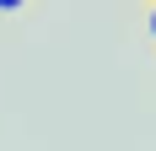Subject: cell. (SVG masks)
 Returning a JSON list of instances; mask_svg holds the SVG:
<instances>
[{
  "mask_svg": "<svg viewBox=\"0 0 156 151\" xmlns=\"http://www.w3.org/2000/svg\"><path fill=\"white\" fill-rule=\"evenodd\" d=\"M27 0H0V16H11V11H22Z\"/></svg>",
  "mask_w": 156,
  "mask_h": 151,
  "instance_id": "obj_1",
  "label": "cell"
},
{
  "mask_svg": "<svg viewBox=\"0 0 156 151\" xmlns=\"http://www.w3.org/2000/svg\"><path fill=\"white\" fill-rule=\"evenodd\" d=\"M151 38H156V0H151Z\"/></svg>",
  "mask_w": 156,
  "mask_h": 151,
  "instance_id": "obj_2",
  "label": "cell"
}]
</instances>
